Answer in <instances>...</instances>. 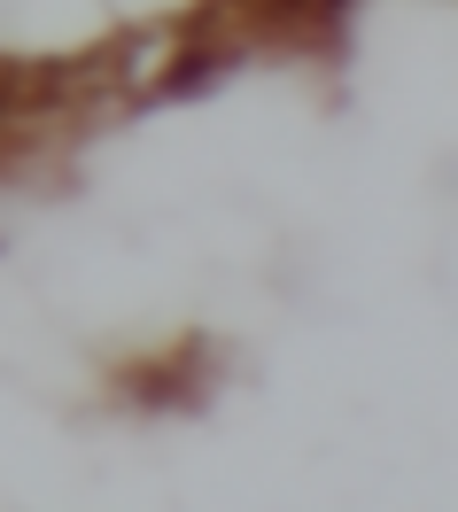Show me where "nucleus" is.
Here are the masks:
<instances>
[{"label": "nucleus", "instance_id": "f257e3e1", "mask_svg": "<svg viewBox=\"0 0 458 512\" xmlns=\"http://www.w3.org/2000/svg\"><path fill=\"white\" fill-rule=\"evenodd\" d=\"M32 86H39V70L0 63V125H8V117H32V109H24V94H32Z\"/></svg>", "mask_w": 458, "mask_h": 512}]
</instances>
